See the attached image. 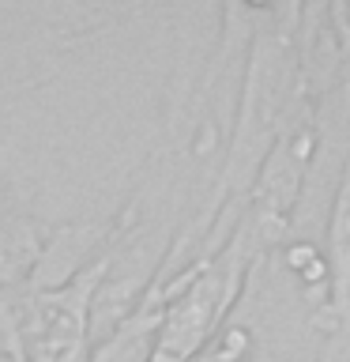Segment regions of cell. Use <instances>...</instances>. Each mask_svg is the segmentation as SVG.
Instances as JSON below:
<instances>
[{"instance_id": "4", "label": "cell", "mask_w": 350, "mask_h": 362, "mask_svg": "<svg viewBox=\"0 0 350 362\" xmlns=\"http://www.w3.org/2000/svg\"><path fill=\"white\" fill-rule=\"evenodd\" d=\"M346 317H350V283H346Z\"/></svg>"}, {"instance_id": "3", "label": "cell", "mask_w": 350, "mask_h": 362, "mask_svg": "<svg viewBox=\"0 0 350 362\" xmlns=\"http://www.w3.org/2000/svg\"><path fill=\"white\" fill-rule=\"evenodd\" d=\"M143 362H181V358H174V355H166V351H155V347H151Z\"/></svg>"}, {"instance_id": "2", "label": "cell", "mask_w": 350, "mask_h": 362, "mask_svg": "<svg viewBox=\"0 0 350 362\" xmlns=\"http://www.w3.org/2000/svg\"><path fill=\"white\" fill-rule=\"evenodd\" d=\"M23 95H27V87H0V113H4L16 98H23Z\"/></svg>"}, {"instance_id": "1", "label": "cell", "mask_w": 350, "mask_h": 362, "mask_svg": "<svg viewBox=\"0 0 350 362\" xmlns=\"http://www.w3.org/2000/svg\"><path fill=\"white\" fill-rule=\"evenodd\" d=\"M49 238V226L11 208H0V294L30 291V276Z\"/></svg>"}]
</instances>
